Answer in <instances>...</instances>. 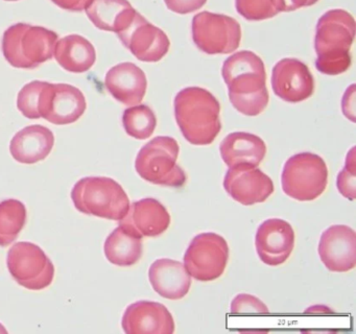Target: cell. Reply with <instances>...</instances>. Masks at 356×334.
Instances as JSON below:
<instances>
[{
	"instance_id": "29",
	"label": "cell",
	"mask_w": 356,
	"mask_h": 334,
	"mask_svg": "<svg viewBox=\"0 0 356 334\" xmlns=\"http://www.w3.org/2000/svg\"><path fill=\"white\" fill-rule=\"evenodd\" d=\"M47 81H34L26 84L17 96V108L29 119L41 118L39 102Z\"/></svg>"
},
{
	"instance_id": "14",
	"label": "cell",
	"mask_w": 356,
	"mask_h": 334,
	"mask_svg": "<svg viewBox=\"0 0 356 334\" xmlns=\"http://www.w3.org/2000/svg\"><path fill=\"white\" fill-rule=\"evenodd\" d=\"M272 88L281 100L297 104L314 94V79L307 65L302 61L285 58L273 68Z\"/></svg>"
},
{
	"instance_id": "5",
	"label": "cell",
	"mask_w": 356,
	"mask_h": 334,
	"mask_svg": "<svg viewBox=\"0 0 356 334\" xmlns=\"http://www.w3.org/2000/svg\"><path fill=\"white\" fill-rule=\"evenodd\" d=\"M72 200L80 212L120 221L130 208V200L120 184L106 177H87L76 182Z\"/></svg>"
},
{
	"instance_id": "11",
	"label": "cell",
	"mask_w": 356,
	"mask_h": 334,
	"mask_svg": "<svg viewBox=\"0 0 356 334\" xmlns=\"http://www.w3.org/2000/svg\"><path fill=\"white\" fill-rule=\"evenodd\" d=\"M116 35L124 47L143 62H159L170 50V41L168 35L161 29L149 22L138 12H136L131 22Z\"/></svg>"
},
{
	"instance_id": "24",
	"label": "cell",
	"mask_w": 356,
	"mask_h": 334,
	"mask_svg": "<svg viewBox=\"0 0 356 334\" xmlns=\"http://www.w3.org/2000/svg\"><path fill=\"white\" fill-rule=\"evenodd\" d=\"M85 10L97 29L116 33L131 22L137 12L128 0H92Z\"/></svg>"
},
{
	"instance_id": "17",
	"label": "cell",
	"mask_w": 356,
	"mask_h": 334,
	"mask_svg": "<svg viewBox=\"0 0 356 334\" xmlns=\"http://www.w3.org/2000/svg\"><path fill=\"white\" fill-rule=\"evenodd\" d=\"M122 329L127 334H172L175 321L164 305L139 301L124 311Z\"/></svg>"
},
{
	"instance_id": "32",
	"label": "cell",
	"mask_w": 356,
	"mask_h": 334,
	"mask_svg": "<svg viewBox=\"0 0 356 334\" xmlns=\"http://www.w3.org/2000/svg\"><path fill=\"white\" fill-rule=\"evenodd\" d=\"M164 2L172 12L186 15L203 8L207 0H164Z\"/></svg>"
},
{
	"instance_id": "8",
	"label": "cell",
	"mask_w": 356,
	"mask_h": 334,
	"mask_svg": "<svg viewBox=\"0 0 356 334\" xmlns=\"http://www.w3.org/2000/svg\"><path fill=\"white\" fill-rule=\"evenodd\" d=\"M191 33L195 46L207 54H231L241 45V24L227 15L210 12L195 15Z\"/></svg>"
},
{
	"instance_id": "6",
	"label": "cell",
	"mask_w": 356,
	"mask_h": 334,
	"mask_svg": "<svg viewBox=\"0 0 356 334\" xmlns=\"http://www.w3.org/2000/svg\"><path fill=\"white\" fill-rule=\"evenodd\" d=\"M180 146L175 138L159 136L139 150L135 169L139 177L156 185L182 187L186 173L177 164Z\"/></svg>"
},
{
	"instance_id": "19",
	"label": "cell",
	"mask_w": 356,
	"mask_h": 334,
	"mask_svg": "<svg viewBox=\"0 0 356 334\" xmlns=\"http://www.w3.org/2000/svg\"><path fill=\"white\" fill-rule=\"evenodd\" d=\"M105 86L118 102L126 106H136L147 93V75L134 63H120L108 71Z\"/></svg>"
},
{
	"instance_id": "2",
	"label": "cell",
	"mask_w": 356,
	"mask_h": 334,
	"mask_svg": "<svg viewBox=\"0 0 356 334\" xmlns=\"http://www.w3.org/2000/svg\"><path fill=\"white\" fill-rule=\"evenodd\" d=\"M355 20L345 10H327L316 23L314 49L316 67L326 75H339L351 66L350 54L355 38Z\"/></svg>"
},
{
	"instance_id": "4",
	"label": "cell",
	"mask_w": 356,
	"mask_h": 334,
	"mask_svg": "<svg viewBox=\"0 0 356 334\" xmlns=\"http://www.w3.org/2000/svg\"><path fill=\"white\" fill-rule=\"evenodd\" d=\"M58 35L43 26L16 23L3 33V56L10 65L20 69H34L54 56Z\"/></svg>"
},
{
	"instance_id": "38",
	"label": "cell",
	"mask_w": 356,
	"mask_h": 334,
	"mask_svg": "<svg viewBox=\"0 0 356 334\" xmlns=\"http://www.w3.org/2000/svg\"><path fill=\"white\" fill-rule=\"evenodd\" d=\"M5 1H18V0H5Z\"/></svg>"
},
{
	"instance_id": "9",
	"label": "cell",
	"mask_w": 356,
	"mask_h": 334,
	"mask_svg": "<svg viewBox=\"0 0 356 334\" xmlns=\"http://www.w3.org/2000/svg\"><path fill=\"white\" fill-rule=\"evenodd\" d=\"M8 269L12 277L26 289L49 287L55 276V267L42 248L32 242H17L8 253Z\"/></svg>"
},
{
	"instance_id": "26",
	"label": "cell",
	"mask_w": 356,
	"mask_h": 334,
	"mask_svg": "<svg viewBox=\"0 0 356 334\" xmlns=\"http://www.w3.org/2000/svg\"><path fill=\"white\" fill-rule=\"evenodd\" d=\"M26 223V208L18 200L0 202V246L15 241Z\"/></svg>"
},
{
	"instance_id": "30",
	"label": "cell",
	"mask_w": 356,
	"mask_h": 334,
	"mask_svg": "<svg viewBox=\"0 0 356 334\" xmlns=\"http://www.w3.org/2000/svg\"><path fill=\"white\" fill-rule=\"evenodd\" d=\"M355 175V148H352L348 152L345 166L337 175V181L339 193L350 200H354L356 198Z\"/></svg>"
},
{
	"instance_id": "22",
	"label": "cell",
	"mask_w": 356,
	"mask_h": 334,
	"mask_svg": "<svg viewBox=\"0 0 356 334\" xmlns=\"http://www.w3.org/2000/svg\"><path fill=\"white\" fill-rule=\"evenodd\" d=\"M220 152L229 167L241 164L258 167L266 157V145L254 134L234 132L220 142Z\"/></svg>"
},
{
	"instance_id": "35",
	"label": "cell",
	"mask_w": 356,
	"mask_h": 334,
	"mask_svg": "<svg viewBox=\"0 0 356 334\" xmlns=\"http://www.w3.org/2000/svg\"><path fill=\"white\" fill-rule=\"evenodd\" d=\"M282 12H293L302 8L314 6L318 0H281Z\"/></svg>"
},
{
	"instance_id": "20",
	"label": "cell",
	"mask_w": 356,
	"mask_h": 334,
	"mask_svg": "<svg viewBox=\"0 0 356 334\" xmlns=\"http://www.w3.org/2000/svg\"><path fill=\"white\" fill-rule=\"evenodd\" d=\"M152 287L168 300H181L189 292L191 276L180 261L158 259L149 269Z\"/></svg>"
},
{
	"instance_id": "10",
	"label": "cell",
	"mask_w": 356,
	"mask_h": 334,
	"mask_svg": "<svg viewBox=\"0 0 356 334\" xmlns=\"http://www.w3.org/2000/svg\"><path fill=\"white\" fill-rule=\"evenodd\" d=\"M229 259V246L222 236L201 233L191 240L184 255V267L197 281L209 282L224 273Z\"/></svg>"
},
{
	"instance_id": "21",
	"label": "cell",
	"mask_w": 356,
	"mask_h": 334,
	"mask_svg": "<svg viewBox=\"0 0 356 334\" xmlns=\"http://www.w3.org/2000/svg\"><path fill=\"white\" fill-rule=\"evenodd\" d=\"M55 136L49 127L29 125L18 132L10 143L12 157L22 164H35L44 160L53 150Z\"/></svg>"
},
{
	"instance_id": "33",
	"label": "cell",
	"mask_w": 356,
	"mask_h": 334,
	"mask_svg": "<svg viewBox=\"0 0 356 334\" xmlns=\"http://www.w3.org/2000/svg\"><path fill=\"white\" fill-rule=\"evenodd\" d=\"M91 1L92 0H51L56 6L70 12H82L88 8Z\"/></svg>"
},
{
	"instance_id": "23",
	"label": "cell",
	"mask_w": 356,
	"mask_h": 334,
	"mask_svg": "<svg viewBox=\"0 0 356 334\" xmlns=\"http://www.w3.org/2000/svg\"><path fill=\"white\" fill-rule=\"evenodd\" d=\"M54 56L62 68L74 73L86 72L97 61L95 46L80 35H66L58 40Z\"/></svg>"
},
{
	"instance_id": "18",
	"label": "cell",
	"mask_w": 356,
	"mask_h": 334,
	"mask_svg": "<svg viewBox=\"0 0 356 334\" xmlns=\"http://www.w3.org/2000/svg\"><path fill=\"white\" fill-rule=\"evenodd\" d=\"M170 225V215L165 207L155 198H147L130 205L120 225L136 237L161 235Z\"/></svg>"
},
{
	"instance_id": "12",
	"label": "cell",
	"mask_w": 356,
	"mask_h": 334,
	"mask_svg": "<svg viewBox=\"0 0 356 334\" xmlns=\"http://www.w3.org/2000/svg\"><path fill=\"white\" fill-rule=\"evenodd\" d=\"M84 94L68 84H45L39 102V114L57 125H70L81 118L86 111Z\"/></svg>"
},
{
	"instance_id": "28",
	"label": "cell",
	"mask_w": 356,
	"mask_h": 334,
	"mask_svg": "<svg viewBox=\"0 0 356 334\" xmlns=\"http://www.w3.org/2000/svg\"><path fill=\"white\" fill-rule=\"evenodd\" d=\"M235 8L241 17L249 21H262L282 12L281 0H235Z\"/></svg>"
},
{
	"instance_id": "27",
	"label": "cell",
	"mask_w": 356,
	"mask_h": 334,
	"mask_svg": "<svg viewBox=\"0 0 356 334\" xmlns=\"http://www.w3.org/2000/svg\"><path fill=\"white\" fill-rule=\"evenodd\" d=\"M122 125L131 137L145 140L153 135L157 125V118L149 106L136 104L124 110Z\"/></svg>"
},
{
	"instance_id": "16",
	"label": "cell",
	"mask_w": 356,
	"mask_h": 334,
	"mask_svg": "<svg viewBox=\"0 0 356 334\" xmlns=\"http://www.w3.org/2000/svg\"><path fill=\"white\" fill-rule=\"evenodd\" d=\"M255 246L260 260L270 267H278L291 256L295 246V232L291 223L270 218L258 227Z\"/></svg>"
},
{
	"instance_id": "36",
	"label": "cell",
	"mask_w": 356,
	"mask_h": 334,
	"mask_svg": "<svg viewBox=\"0 0 356 334\" xmlns=\"http://www.w3.org/2000/svg\"><path fill=\"white\" fill-rule=\"evenodd\" d=\"M330 312V308L326 306H322V305H320V306L318 305V306L310 307L307 310H305V313H308V315H314H314H327V313Z\"/></svg>"
},
{
	"instance_id": "13",
	"label": "cell",
	"mask_w": 356,
	"mask_h": 334,
	"mask_svg": "<svg viewBox=\"0 0 356 334\" xmlns=\"http://www.w3.org/2000/svg\"><path fill=\"white\" fill-rule=\"evenodd\" d=\"M227 193L245 206L264 202L274 192L272 179L259 168L241 164L229 167L224 179Z\"/></svg>"
},
{
	"instance_id": "15",
	"label": "cell",
	"mask_w": 356,
	"mask_h": 334,
	"mask_svg": "<svg viewBox=\"0 0 356 334\" xmlns=\"http://www.w3.org/2000/svg\"><path fill=\"white\" fill-rule=\"evenodd\" d=\"M318 255L330 271H351L356 265L355 231L345 225H331L321 235Z\"/></svg>"
},
{
	"instance_id": "37",
	"label": "cell",
	"mask_w": 356,
	"mask_h": 334,
	"mask_svg": "<svg viewBox=\"0 0 356 334\" xmlns=\"http://www.w3.org/2000/svg\"><path fill=\"white\" fill-rule=\"evenodd\" d=\"M0 332H3V333H7V330L5 329V328L3 327V325L0 324Z\"/></svg>"
},
{
	"instance_id": "3",
	"label": "cell",
	"mask_w": 356,
	"mask_h": 334,
	"mask_svg": "<svg viewBox=\"0 0 356 334\" xmlns=\"http://www.w3.org/2000/svg\"><path fill=\"white\" fill-rule=\"evenodd\" d=\"M175 117L181 133L193 145H208L222 129L220 104L204 88L188 87L178 92L174 102Z\"/></svg>"
},
{
	"instance_id": "31",
	"label": "cell",
	"mask_w": 356,
	"mask_h": 334,
	"mask_svg": "<svg viewBox=\"0 0 356 334\" xmlns=\"http://www.w3.org/2000/svg\"><path fill=\"white\" fill-rule=\"evenodd\" d=\"M232 315H268V308L260 299L248 294H239L230 307Z\"/></svg>"
},
{
	"instance_id": "1",
	"label": "cell",
	"mask_w": 356,
	"mask_h": 334,
	"mask_svg": "<svg viewBox=\"0 0 356 334\" xmlns=\"http://www.w3.org/2000/svg\"><path fill=\"white\" fill-rule=\"evenodd\" d=\"M232 106L245 116H257L268 106L266 71L264 61L250 50L229 56L222 68Z\"/></svg>"
},
{
	"instance_id": "34",
	"label": "cell",
	"mask_w": 356,
	"mask_h": 334,
	"mask_svg": "<svg viewBox=\"0 0 356 334\" xmlns=\"http://www.w3.org/2000/svg\"><path fill=\"white\" fill-rule=\"evenodd\" d=\"M354 86L355 85H351V87L346 91L343 100V114L353 122L355 121V118H354Z\"/></svg>"
},
{
	"instance_id": "7",
	"label": "cell",
	"mask_w": 356,
	"mask_h": 334,
	"mask_svg": "<svg viewBox=\"0 0 356 334\" xmlns=\"http://www.w3.org/2000/svg\"><path fill=\"white\" fill-rule=\"evenodd\" d=\"M328 183V168L322 157L312 152L293 154L285 162L281 175L286 196L300 202L316 200Z\"/></svg>"
},
{
	"instance_id": "25",
	"label": "cell",
	"mask_w": 356,
	"mask_h": 334,
	"mask_svg": "<svg viewBox=\"0 0 356 334\" xmlns=\"http://www.w3.org/2000/svg\"><path fill=\"white\" fill-rule=\"evenodd\" d=\"M104 250L112 264L132 267L143 256V238L136 237L120 225L108 236Z\"/></svg>"
}]
</instances>
